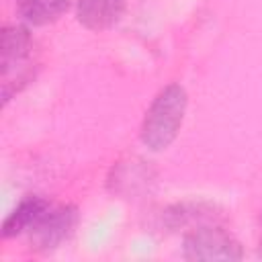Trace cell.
<instances>
[{"mask_svg": "<svg viewBox=\"0 0 262 262\" xmlns=\"http://www.w3.org/2000/svg\"><path fill=\"white\" fill-rule=\"evenodd\" d=\"M260 225H262V217H260Z\"/></svg>", "mask_w": 262, "mask_h": 262, "instance_id": "ba28073f", "label": "cell"}, {"mask_svg": "<svg viewBox=\"0 0 262 262\" xmlns=\"http://www.w3.org/2000/svg\"><path fill=\"white\" fill-rule=\"evenodd\" d=\"M70 4L72 0H18L16 12L27 25L45 27L66 14Z\"/></svg>", "mask_w": 262, "mask_h": 262, "instance_id": "52a82bcc", "label": "cell"}, {"mask_svg": "<svg viewBox=\"0 0 262 262\" xmlns=\"http://www.w3.org/2000/svg\"><path fill=\"white\" fill-rule=\"evenodd\" d=\"M78 225V209L74 205L49 207L43 217L29 229V239L35 250L51 252L61 246Z\"/></svg>", "mask_w": 262, "mask_h": 262, "instance_id": "277c9868", "label": "cell"}, {"mask_svg": "<svg viewBox=\"0 0 262 262\" xmlns=\"http://www.w3.org/2000/svg\"><path fill=\"white\" fill-rule=\"evenodd\" d=\"M125 12V0H78V23L90 31L111 29L121 20Z\"/></svg>", "mask_w": 262, "mask_h": 262, "instance_id": "5b68a950", "label": "cell"}, {"mask_svg": "<svg viewBox=\"0 0 262 262\" xmlns=\"http://www.w3.org/2000/svg\"><path fill=\"white\" fill-rule=\"evenodd\" d=\"M182 254L188 260H242L239 242L217 225H203L186 233Z\"/></svg>", "mask_w": 262, "mask_h": 262, "instance_id": "3957f363", "label": "cell"}, {"mask_svg": "<svg viewBox=\"0 0 262 262\" xmlns=\"http://www.w3.org/2000/svg\"><path fill=\"white\" fill-rule=\"evenodd\" d=\"M49 207H51L49 201H45L43 196H37V194L25 196L16 205V209L6 217L2 225V237H16L20 233H29V229L43 217V213Z\"/></svg>", "mask_w": 262, "mask_h": 262, "instance_id": "8992f818", "label": "cell"}, {"mask_svg": "<svg viewBox=\"0 0 262 262\" xmlns=\"http://www.w3.org/2000/svg\"><path fill=\"white\" fill-rule=\"evenodd\" d=\"M31 51H33V37L29 33L27 27H20V25H10V27H4L2 29V39H0V53H2V78H8L12 72H14V82H18V88L20 84H27L31 80V63H29V57H31ZM8 84V86H2V98L4 102L10 100L12 92H16V84Z\"/></svg>", "mask_w": 262, "mask_h": 262, "instance_id": "7a4b0ae2", "label": "cell"}, {"mask_svg": "<svg viewBox=\"0 0 262 262\" xmlns=\"http://www.w3.org/2000/svg\"><path fill=\"white\" fill-rule=\"evenodd\" d=\"M188 96L180 84L164 86L156 98L151 100L149 108L145 111L141 123V141L151 151L166 149L178 135L184 113H186Z\"/></svg>", "mask_w": 262, "mask_h": 262, "instance_id": "6da1fadb", "label": "cell"}]
</instances>
